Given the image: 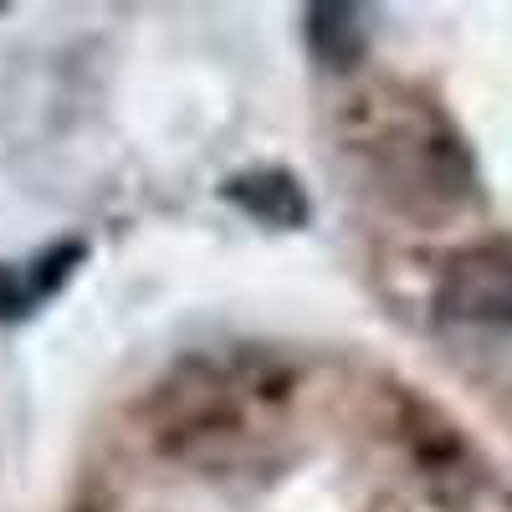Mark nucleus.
I'll return each instance as SVG.
<instances>
[{"label":"nucleus","instance_id":"nucleus-3","mask_svg":"<svg viewBox=\"0 0 512 512\" xmlns=\"http://www.w3.org/2000/svg\"><path fill=\"white\" fill-rule=\"evenodd\" d=\"M226 200L256 226H272V231H303L313 221V200L308 190L297 185L292 169H277V164H256V169H241V175L226 180Z\"/></svg>","mask_w":512,"mask_h":512},{"label":"nucleus","instance_id":"nucleus-6","mask_svg":"<svg viewBox=\"0 0 512 512\" xmlns=\"http://www.w3.org/2000/svg\"><path fill=\"white\" fill-rule=\"evenodd\" d=\"M374 512H405V507H400V502H379Z\"/></svg>","mask_w":512,"mask_h":512},{"label":"nucleus","instance_id":"nucleus-1","mask_svg":"<svg viewBox=\"0 0 512 512\" xmlns=\"http://www.w3.org/2000/svg\"><path fill=\"white\" fill-rule=\"evenodd\" d=\"M354 144L374 164L384 195L410 216H446L477 195V159L456 128L425 103H400L395 93L359 98Z\"/></svg>","mask_w":512,"mask_h":512},{"label":"nucleus","instance_id":"nucleus-2","mask_svg":"<svg viewBox=\"0 0 512 512\" xmlns=\"http://www.w3.org/2000/svg\"><path fill=\"white\" fill-rule=\"evenodd\" d=\"M436 308L461 328H512V241L451 256Z\"/></svg>","mask_w":512,"mask_h":512},{"label":"nucleus","instance_id":"nucleus-4","mask_svg":"<svg viewBox=\"0 0 512 512\" xmlns=\"http://www.w3.org/2000/svg\"><path fill=\"white\" fill-rule=\"evenodd\" d=\"M82 256H88V246H82V241H57V246H47L41 256H31L26 267L0 262V323H16V318L36 313L77 272Z\"/></svg>","mask_w":512,"mask_h":512},{"label":"nucleus","instance_id":"nucleus-5","mask_svg":"<svg viewBox=\"0 0 512 512\" xmlns=\"http://www.w3.org/2000/svg\"><path fill=\"white\" fill-rule=\"evenodd\" d=\"M303 31H308V47L323 67L333 72H349L364 62V11L359 6H344V0H318V6L303 11Z\"/></svg>","mask_w":512,"mask_h":512}]
</instances>
